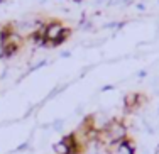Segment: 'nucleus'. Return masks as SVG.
I'll return each mask as SVG.
<instances>
[{
	"label": "nucleus",
	"instance_id": "1",
	"mask_svg": "<svg viewBox=\"0 0 159 154\" xmlns=\"http://www.w3.org/2000/svg\"><path fill=\"white\" fill-rule=\"evenodd\" d=\"M105 130H107V134H108V137H110L112 142H120L122 139L127 137V127H125V124H124V120H120V119L108 120Z\"/></svg>",
	"mask_w": 159,
	"mask_h": 154
},
{
	"label": "nucleus",
	"instance_id": "2",
	"mask_svg": "<svg viewBox=\"0 0 159 154\" xmlns=\"http://www.w3.org/2000/svg\"><path fill=\"white\" fill-rule=\"evenodd\" d=\"M64 31V25L61 24V20H49L44 25V37H46V46H52L56 39L61 36V32Z\"/></svg>",
	"mask_w": 159,
	"mask_h": 154
},
{
	"label": "nucleus",
	"instance_id": "3",
	"mask_svg": "<svg viewBox=\"0 0 159 154\" xmlns=\"http://www.w3.org/2000/svg\"><path fill=\"white\" fill-rule=\"evenodd\" d=\"M146 95H142V93H127L125 97H124V107H125V112H135L139 107H142L144 103H146Z\"/></svg>",
	"mask_w": 159,
	"mask_h": 154
},
{
	"label": "nucleus",
	"instance_id": "4",
	"mask_svg": "<svg viewBox=\"0 0 159 154\" xmlns=\"http://www.w3.org/2000/svg\"><path fill=\"white\" fill-rule=\"evenodd\" d=\"M70 36H71V29H70V27H64V31L61 32V36H59L58 39L54 41V43H52V46H59V44H63L64 41L70 39Z\"/></svg>",
	"mask_w": 159,
	"mask_h": 154
},
{
	"label": "nucleus",
	"instance_id": "5",
	"mask_svg": "<svg viewBox=\"0 0 159 154\" xmlns=\"http://www.w3.org/2000/svg\"><path fill=\"white\" fill-rule=\"evenodd\" d=\"M52 149H54V152H56V154H68V152H70V149L66 147V144H64L63 141L56 142L54 147H52Z\"/></svg>",
	"mask_w": 159,
	"mask_h": 154
},
{
	"label": "nucleus",
	"instance_id": "6",
	"mask_svg": "<svg viewBox=\"0 0 159 154\" xmlns=\"http://www.w3.org/2000/svg\"><path fill=\"white\" fill-rule=\"evenodd\" d=\"M68 154H80V152H68Z\"/></svg>",
	"mask_w": 159,
	"mask_h": 154
}]
</instances>
